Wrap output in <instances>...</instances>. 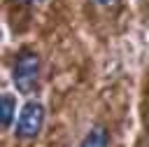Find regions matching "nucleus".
Listing matches in <instances>:
<instances>
[{
  "instance_id": "obj_1",
  "label": "nucleus",
  "mask_w": 149,
  "mask_h": 147,
  "mask_svg": "<svg viewBox=\"0 0 149 147\" xmlns=\"http://www.w3.org/2000/svg\"><path fill=\"white\" fill-rule=\"evenodd\" d=\"M40 82V58L35 51H21L14 63V86L21 93H33Z\"/></svg>"
},
{
  "instance_id": "obj_2",
  "label": "nucleus",
  "mask_w": 149,
  "mask_h": 147,
  "mask_svg": "<svg viewBox=\"0 0 149 147\" xmlns=\"http://www.w3.org/2000/svg\"><path fill=\"white\" fill-rule=\"evenodd\" d=\"M44 121V110L40 103H26L21 114H19V124H16V133L19 138H35L42 128Z\"/></svg>"
},
{
  "instance_id": "obj_3",
  "label": "nucleus",
  "mask_w": 149,
  "mask_h": 147,
  "mask_svg": "<svg viewBox=\"0 0 149 147\" xmlns=\"http://www.w3.org/2000/svg\"><path fill=\"white\" fill-rule=\"evenodd\" d=\"M14 107H16L14 96L2 93V98H0V117H2V126H5V128H9V126H12V119H14Z\"/></svg>"
},
{
  "instance_id": "obj_4",
  "label": "nucleus",
  "mask_w": 149,
  "mask_h": 147,
  "mask_svg": "<svg viewBox=\"0 0 149 147\" xmlns=\"http://www.w3.org/2000/svg\"><path fill=\"white\" fill-rule=\"evenodd\" d=\"M81 147H107V131L100 128V126H95V128L84 138Z\"/></svg>"
},
{
  "instance_id": "obj_5",
  "label": "nucleus",
  "mask_w": 149,
  "mask_h": 147,
  "mask_svg": "<svg viewBox=\"0 0 149 147\" xmlns=\"http://www.w3.org/2000/svg\"><path fill=\"white\" fill-rule=\"evenodd\" d=\"M91 2H95V5H112L114 0H91Z\"/></svg>"
},
{
  "instance_id": "obj_6",
  "label": "nucleus",
  "mask_w": 149,
  "mask_h": 147,
  "mask_svg": "<svg viewBox=\"0 0 149 147\" xmlns=\"http://www.w3.org/2000/svg\"><path fill=\"white\" fill-rule=\"evenodd\" d=\"M19 2H23V5H37V2H42V0H19Z\"/></svg>"
}]
</instances>
